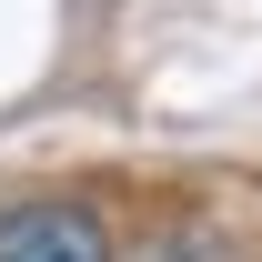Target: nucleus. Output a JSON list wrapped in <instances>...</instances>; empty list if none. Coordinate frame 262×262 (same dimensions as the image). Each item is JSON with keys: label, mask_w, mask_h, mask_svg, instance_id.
<instances>
[{"label": "nucleus", "mask_w": 262, "mask_h": 262, "mask_svg": "<svg viewBox=\"0 0 262 262\" xmlns=\"http://www.w3.org/2000/svg\"><path fill=\"white\" fill-rule=\"evenodd\" d=\"M0 262H111V232L91 202H20L0 212Z\"/></svg>", "instance_id": "1"}]
</instances>
